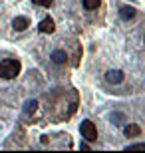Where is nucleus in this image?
I'll return each mask as SVG.
<instances>
[{
	"label": "nucleus",
	"instance_id": "nucleus-10",
	"mask_svg": "<svg viewBox=\"0 0 145 153\" xmlns=\"http://www.w3.org/2000/svg\"><path fill=\"white\" fill-rule=\"evenodd\" d=\"M100 0H84V8L86 10H97L100 8Z\"/></svg>",
	"mask_w": 145,
	"mask_h": 153
},
{
	"label": "nucleus",
	"instance_id": "nucleus-2",
	"mask_svg": "<svg viewBox=\"0 0 145 153\" xmlns=\"http://www.w3.org/2000/svg\"><path fill=\"white\" fill-rule=\"evenodd\" d=\"M80 133H82V137H84L86 141H95V139H97V127H95L94 121H89V119L82 121Z\"/></svg>",
	"mask_w": 145,
	"mask_h": 153
},
{
	"label": "nucleus",
	"instance_id": "nucleus-1",
	"mask_svg": "<svg viewBox=\"0 0 145 153\" xmlns=\"http://www.w3.org/2000/svg\"><path fill=\"white\" fill-rule=\"evenodd\" d=\"M20 74V62L18 60H2L0 62V78L12 79Z\"/></svg>",
	"mask_w": 145,
	"mask_h": 153
},
{
	"label": "nucleus",
	"instance_id": "nucleus-3",
	"mask_svg": "<svg viewBox=\"0 0 145 153\" xmlns=\"http://www.w3.org/2000/svg\"><path fill=\"white\" fill-rule=\"evenodd\" d=\"M38 30L42 32V34H52V32L56 30V24H54L52 18H44V20L38 24Z\"/></svg>",
	"mask_w": 145,
	"mask_h": 153
},
{
	"label": "nucleus",
	"instance_id": "nucleus-9",
	"mask_svg": "<svg viewBox=\"0 0 145 153\" xmlns=\"http://www.w3.org/2000/svg\"><path fill=\"white\" fill-rule=\"evenodd\" d=\"M36 109H38V102L36 100H28V102L24 103V111L26 114H34Z\"/></svg>",
	"mask_w": 145,
	"mask_h": 153
},
{
	"label": "nucleus",
	"instance_id": "nucleus-4",
	"mask_svg": "<svg viewBox=\"0 0 145 153\" xmlns=\"http://www.w3.org/2000/svg\"><path fill=\"white\" fill-rule=\"evenodd\" d=\"M28 26H30V20L26 16H18V18H14V20H12V28L18 30V32H24Z\"/></svg>",
	"mask_w": 145,
	"mask_h": 153
},
{
	"label": "nucleus",
	"instance_id": "nucleus-6",
	"mask_svg": "<svg viewBox=\"0 0 145 153\" xmlns=\"http://www.w3.org/2000/svg\"><path fill=\"white\" fill-rule=\"evenodd\" d=\"M135 14H137V10H135L133 6H121L119 8V16L123 20H131V18H135Z\"/></svg>",
	"mask_w": 145,
	"mask_h": 153
},
{
	"label": "nucleus",
	"instance_id": "nucleus-11",
	"mask_svg": "<svg viewBox=\"0 0 145 153\" xmlns=\"http://www.w3.org/2000/svg\"><path fill=\"white\" fill-rule=\"evenodd\" d=\"M34 4H36V6H46V8H50V6H54V0H34Z\"/></svg>",
	"mask_w": 145,
	"mask_h": 153
},
{
	"label": "nucleus",
	"instance_id": "nucleus-5",
	"mask_svg": "<svg viewBox=\"0 0 145 153\" xmlns=\"http://www.w3.org/2000/svg\"><path fill=\"white\" fill-rule=\"evenodd\" d=\"M106 79L109 84H121L123 82V72L121 70H109L106 74Z\"/></svg>",
	"mask_w": 145,
	"mask_h": 153
},
{
	"label": "nucleus",
	"instance_id": "nucleus-12",
	"mask_svg": "<svg viewBox=\"0 0 145 153\" xmlns=\"http://www.w3.org/2000/svg\"><path fill=\"white\" fill-rule=\"evenodd\" d=\"M145 149V143H135V145H129L127 151H143Z\"/></svg>",
	"mask_w": 145,
	"mask_h": 153
},
{
	"label": "nucleus",
	"instance_id": "nucleus-8",
	"mask_svg": "<svg viewBox=\"0 0 145 153\" xmlns=\"http://www.w3.org/2000/svg\"><path fill=\"white\" fill-rule=\"evenodd\" d=\"M52 60L56 64H66L68 62V54L64 50H54L52 52Z\"/></svg>",
	"mask_w": 145,
	"mask_h": 153
},
{
	"label": "nucleus",
	"instance_id": "nucleus-7",
	"mask_svg": "<svg viewBox=\"0 0 145 153\" xmlns=\"http://www.w3.org/2000/svg\"><path fill=\"white\" fill-rule=\"evenodd\" d=\"M123 131H125V135H127V137H139L141 135V127H139V125H135V123L125 125Z\"/></svg>",
	"mask_w": 145,
	"mask_h": 153
}]
</instances>
